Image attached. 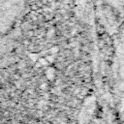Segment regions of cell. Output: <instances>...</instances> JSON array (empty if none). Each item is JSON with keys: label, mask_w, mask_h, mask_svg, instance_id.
Returning a JSON list of instances; mask_svg holds the SVG:
<instances>
[{"label": "cell", "mask_w": 124, "mask_h": 124, "mask_svg": "<svg viewBox=\"0 0 124 124\" xmlns=\"http://www.w3.org/2000/svg\"><path fill=\"white\" fill-rule=\"evenodd\" d=\"M24 8V0H1V29L4 33L13 25Z\"/></svg>", "instance_id": "cell-1"}, {"label": "cell", "mask_w": 124, "mask_h": 124, "mask_svg": "<svg viewBox=\"0 0 124 124\" xmlns=\"http://www.w3.org/2000/svg\"><path fill=\"white\" fill-rule=\"evenodd\" d=\"M115 57L117 64V74L122 82H124V24L117 38L115 46Z\"/></svg>", "instance_id": "cell-2"}]
</instances>
